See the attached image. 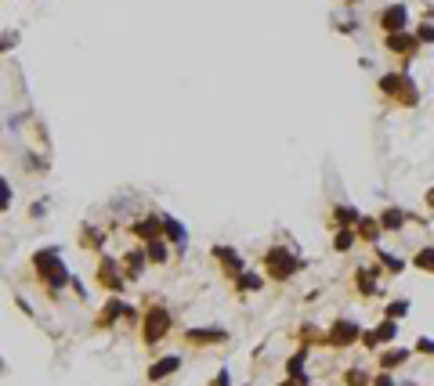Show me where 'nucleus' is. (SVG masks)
<instances>
[{"mask_svg": "<svg viewBox=\"0 0 434 386\" xmlns=\"http://www.w3.org/2000/svg\"><path fill=\"white\" fill-rule=\"evenodd\" d=\"M29 271H33V278H36V285L44 289V296H47V300H58L62 292L69 289V282H72V271L65 267L62 249H58V246H44V249H36V253L29 256Z\"/></svg>", "mask_w": 434, "mask_h": 386, "instance_id": "1", "label": "nucleus"}, {"mask_svg": "<svg viewBox=\"0 0 434 386\" xmlns=\"http://www.w3.org/2000/svg\"><path fill=\"white\" fill-rule=\"evenodd\" d=\"M261 271H264V278L268 282H275V285H286V282H294L297 274L304 271V256L297 249H289L286 242H275V246H268L264 256H261Z\"/></svg>", "mask_w": 434, "mask_h": 386, "instance_id": "2", "label": "nucleus"}, {"mask_svg": "<svg viewBox=\"0 0 434 386\" xmlns=\"http://www.w3.org/2000/svg\"><path fill=\"white\" fill-rule=\"evenodd\" d=\"M376 90L398 108H416L420 105V87H416L409 69H391V72H384V76H376Z\"/></svg>", "mask_w": 434, "mask_h": 386, "instance_id": "3", "label": "nucleus"}, {"mask_svg": "<svg viewBox=\"0 0 434 386\" xmlns=\"http://www.w3.org/2000/svg\"><path fill=\"white\" fill-rule=\"evenodd\" d=\"M141 343L149 346H159L163 339L170 336V328H174V314H170V307L163 303V300H149L145 303V310H141Z\"/></svg>", "mask_w": 434, "mask_h": 386, "instance_id": "4", "label": "nucleus"}, {"mask_svg": "<svg viewBox=\"0 0 434 386\" xmlns=\"http://www.w3.org/2000/svg\"><path fill=\"white\" fill-rule=\"evenodd\" d=\"M116 325H141V314H138V307L134 303H127L123 296H108L102 300V310L95 314V328L98 333H108V328H116Z\"/></svg>", "mask_w": 434, "mask_h": 386, "instance_id": "5", "label": "nucleus"}, {"mask_svg": "<svg viewBox=\"0 0 434 386\" xmlns=\"http://www.w3.org/2000/svg\"><path fill=\"white\" fill-rule=\"evenodd\" d=\"M95 282L102 292H108V296H123L127 292V274H123V264H120V256H95Z\"/></svg>", "mask_w": 434, "mask_h": 386, "instance_id": "6", "label": "nucleus"}, {"mask_svg": "<svg viewBox=\"0 0 434 386\" xmlns=\"http://www.w3.org/2000/svg\"><path fill=\"white\" fill-rule=\"evenodd\" d=\"M384 267H380L376 260L373 264H362L351 271V289L358 292L362 300H373V296H384Z\"/></svg>", "mask_w": 434, "mask_h": 386, "instance_id": "7", "label": "nucleus"}, {"mask_svg": "<svg viewBox=\"0 0 434 386\" xmlns=\"http://www.w3.org/2000/svg\"><path fill=\"white\" fill-rule=\"evenodd\" d=\"M355 343H362V325L355 318H333V325L322 336V346H333V351H348Z\"/></svg>", "mask_w": 434, "mask_h": 386, "instance_id": "8", "label": "nucleus"}, {"mask_svg": "<svg viewBox=\"0 0 434 386\" xmlns=\"http://www.w3.org/2000/svg\"><path fill=\"white\" fill-rule=\"evenodd\" d=\"M210 260L217 264V271H221L228 282H232V278H239V274L246 271V256H243L239 249H235V246H228V242L210 246Z\"/></svg>", "mask_w": 434, "mask_h": 386, "instance_id": "9", "label": "nucleus"}, {"mask_svg": "<svg viewBox=\"0 0 434 386\" xmlns=\"http://www.w3.org/2000/svg\"><path fill=\"white\" fill-rule=\"evenodd\" d=\"M380 44H384V51L391 54V58H402V69H409V62L420 54V40L412 36V29H405V33H387Z\"/></svg>", "mask_w": 434, "mask_h": 386, "instance_id": "10", "label": "nucleus"}, {"mask_svg": "<svg viewBox=\"0 0 434 386\" xmlns=\"http://www.w3.org/2000/svg\"><path fill=\"white\" fill-rule=\"evenodd\" d=\"M181 343H185V346H195V351H210V346L228 343V328H221V325H199V328H185V333H181Z\"/></svg>", "mask_w": 434, "mask_h": 386, "instance_id": "11", "label": "nucleus"}, {"mask_svg": "<svg viewBox=\"0 0 434 386\" xmlns=\"http://www.w3.org/2000/svg\"><path fill=\"white\" fill-rule=\"evenodd\" d=\"M376 26H380V33H405L409 29V8L405 4H384L376 11Z\"/></svg>", "mask_w": 434, "mask_h": 386, "instance_id": "12", "label": "nucleus"}, {"mask_svg": "<svg viewBox=\"0 0 434 386\" xmlns=\"http://www.w3.org/2000/svg\"><path fill=\"white\" fill-rule=\"evenodd\" d=\"M127 235L134 238V242H152V238H163V224H159V210H149L145 217H138V220H131L127 224Z\"/></svg>", "mask_w": 434, "mask_h": 386, "instance_id": "13", "label": "nucleus"}, {"mask_svg": "<svg viewBox=\"0 0 434 386\" xmlns=\"http://www.w3.org/2000/svg\"><path fill=\"white\" fill-rule=\"evenodd\" d=\"M120 264H123V274H127V282H141L145 278V271H149V256H145V246L134 242V246H127V253L120 256Z\"/></svg>", "mask_w": 434, "mask_h": 386, "instance_id": "14", "label": "nucleus"}, {"mask_svg": "<svg viewBox=\"0 0 434 386\" xmlns=\"http://www.w3.org/2000/svg\"><path fill=\"white\" fill-rule=\"evenodd\" d=\"M376 220H380V228H384V235L391 231V235H398V231H405L412 220H420V213H409V210H402V206H384L376 213Z\"/></svg>", "mask_w": 434, "mask_h": 386, "instance_id": "15", "label": "nucleus"}, {"mask_svg": "<svg viewBox=\"0 0 434 386\" xmlns=\"http://www.w3.org/2000/svg\"><path fill=\"white\" fill-rule=\"evenodd\" d=\"M174 372H181V354H163V358H156L149 369H145V379H149L152 386H159L163 379H170Z\"/></svg>", "mask_w": 434, "mask_h": 386, "instance_id": "16", "label": "nucleus"}, {"mask_svg": "<svg viewBox=\"0 0 434 386\" xmlns=\"http://www.w3.org/2000/svg\"><path fill=\"white\" fill-rule=\"evenodd\" d=\"M159 224H163V238L174 246V249H185L188 246V228L181 224V220L174 217V213H167V210H159Z\"/></svg>", "mask_w": 434, "mask_h": 386, "instance_id": "17", "label": "nucleus"}, {"mask_svg": "<svg viewBox=\"0 0 434 386\" xmlns=\"http://www.w3.org/2000/svg\"><path fill=\"white\" fill-rule=\"evenodd\" d=\"M105 242H108V235H105L98 224H80V231H77V246H80V249L102 256V253H105Z\"/></svg>", "mask_w": 434, "mask_h": 386, "instance_id": "18", "label": "nucleus"}, {"mask_svg": "<svg viewBox=\"0 0 434 386\" xmlns=\"http://www.w3.org/2000/svg\"><path fill=\"white\" fill-rule=\"evenodd\" d=\"M355 235H358V242L362 246H380V238H384V228H380V220H376V213H362V220L355 224Z\"/></svg>", "mask_w": 434, "mask_h": 386, "instance_id": "19", "label": "nucleus"}, {"mask_svg": "<svg viewBox=\"0 0 434 386\" xmlns=\"http://www.w3.org/2000/svg\"><path fill=\"white\" fill-rule=\"evenodd\" d=\"M264 282H268V278H264L261 271H250V267H246L239 278H232V292H235V296H253V292L264 289Z\"/></svg>", "mask_w": 434, "mask_h": 386, "instance_id": "20", "label": "nucleus"}, {"mask_svg": "<svg viewBox=\"0 0 434 386\" xmlns=\"http://www.w3.org/2000/svg\"><path fill=\"white\" fill-rule=\"evenodd\" d=\"M307 346H300V351H294L286 358V379H297L300 386H312V379H307Z\"/></svg>", "mask_w": 434, "mask_h": 386, "instance_id": "21", "label": "nucleus"}, {"mask_svg": "<svg viewBox=\"0 0 434 386\" xmlns=\"http://www.w3.org/2000/svg\"><path fill=\"white\" fill-rule=\"evenodd\" d=\"M409 361V351L405 346H380L376 351V364H380V372H394V369H402V364Z\"/></svg>", "mask_w": 434, "mask_h": 386, "instance_id": "22", "label": "nucleus"}, {"mask_svg": "<svg viewBox=\"0 0 434 386\" xmlns=\"http://www.w3.org/2000/svg\"><path fill=\"white\" fill-rule=\"evenodd\" d=\"M358 220H362V210L351 206V202H333L330 206V224L333 228H355Z\"/></svg>", "mask_w": 434, "mask_h": 386, "instance_id": "23", "label": "nucleus"}, {"mask_svg": "<svg viewBox=\"0 0 434 386\" xmlns=\"http://www.w3.org/2000/svg\"><path fill=\"white\" fill-rule=\"evenodd\" d=\"M373 253H376V264L384 267V274H391V278H398V274H405V267H409V264H405L398 253H391V249H384V246H376Z\"/></svg>", "mask_w": 434, "mask_h": 386, "instance_id": "24", "label": "nucleus"}, {"mask_svg": "<svg viewBox=\"0 0 434 386\" xmlns=\"http://www.w3.org/2000/svg\"><path fill=\"white\" fill-rule=\"evenodd\" d=\"M145 256H149L152 267L170 264V242H167V238H152V242H145Z\"/></svg>", "mask_w": 434, "mask_h": 386, "instance_id": "25", "label": "nucleus"}, {"mask_svg": "<svg viewBox=\"0 0 434 386\" xmlns=\"http://www.w3.org/2000/svg\"><path fill=\"white\" fill-rule=\"evenodd\" d=\"M358 246L355 228H333V253H351Z\"/></svg>", "mask_w": 434, "mask_h": 386, "instance_id": "26", "label": "nucleus"}, {"mask_svg": "<svg viewBox=\"0 0 434 386\" xmlns=\"http://www.w3.org/2000/svg\"><path fill=\"white\" fill-rule=\"evenodd\" d=\"M416 271H424V274H434V246H420L412 253V260H409Z\"/></svg>", "mask_w": 434, "mask_h": 386, "instance_id": "27", "label": "nucleus"}, {"mask_svg": "<svg viewBox=\"0 0 434 386\" xmlns=\"http://www.w3.org/2000/svg\"><path fill=\"white\" fill-rule=\"evenodd\" d=\"M340 383H344V386H369V383H373V376H369L366 369H362V364H355V369H348V372L340 376Z\"/></svg>", "mask_w": 434, "mask_h": 386, "instance_id": "28", "label": "nucleus"}, {"mask_svg": "<svg viewBox=\"0 0 434 386\" xmlns=\"http://www.w3.org/2000/svg\"><path fill=\"white\" fill-rule=\"evenodd\" d=\"M373 333H376V339H380V346H391V343H394V336H398V321H391V318H384V321H380V325L373 328Z\"/></svg>", "mask_w": 434, "mask_h": 386, "instance_id": "29", "label": "nucleus"}, {"mask_svg": "<svg viewBox=\"0 0 434 386\" xmlns=\"http://www.w3.org/2000/svg\"><path fill=\"white\" fill-rule=\"evenodd\" d=\"M412 36L420 40V47H434V22H431V18H420L416 29H412Z\"/></svg>", "mask_w": 434, "mask_h": 386, "instance_id": "30", "label": "nucleus"}, {"mask_svg": "<svg viewBox=\"0 0 434 386\" xmlns=\"http://www.w3.org/2000/svg\"><path fill=\"white\" fill-rule=\"evenodd\" d=\"M322 336H326V333H319V325H312V321H307V325H300V333H297V343H300V346H307V351H312V343H322Z\"/></svg>", "mask_w": 434, "mask_h": 386, "instance_id": "31", "label": "nucleus"}, {"mask_svg": "<svg viewBox=\"0 0 434 386\" xmlns=\"http://www.w3.org/2000/svg\"><path fill=\"white\" fill-rule=\"evenodd\" d=\"M405 314H409V300H391V303H384V318L402 321Z\"/></svg>", "mask_w": 434, "mask_h": 386, "instance_id": "32", "label": "nucleus"}, {"mask_svg": "<svg viewBox=\"0 0 434 386\" xmlns=\"http://www.w3.org/2000/svg\"><path fill=\"white\" fill-rule=\"evenodd\" d=\"M11 202H15V188L8 185V177L0 174V213H8V210H11Z\"/></svg>", "mask_w": 434, "mask_h": 386, "instance_id": "33", "label": "nucleus"}, {"mask_svg": "<svg viewBox=\"0 0 434 386\" xmlns=\"http://www.w3.org/2000/svg\"><path fill=\"white\" fill-rule=\"evenodd\" d=\"M412 351H416V354H424V358H431V361H434V339H431V336H420V339H416V346H412Z\"/></svg>", "mask_w": 434, "mask_h": 386, "instance_id": "34", "label": "nucleus"}, {"mask_svg": "<svg viewBox=\"0 0 434 386\" xmlns=\"http://www.w3.org/2000/svg\"><path fill=\"white\" fill-rule=\"evenodd\" d=\"M26 167H29L33 174H47V159H40L36 152H29V156H26Z\"/></svg>", "mask_w": 434, "mask_h": 386, "instance_id": "35", "label": "nucleus"}, {"mask_svg": "<svg viewBox=\"0 0 434 386\" xmlns=\"http://www.w3.org/2000/svg\"><path fill=\"white\" fill-rule=\"evenodd\" d=\"M362 346H366V351H380V339H376L373 328H362Z\"/></svg>", "mask_w": 434, "mask_h": 386, "instance_id": "36", "label": "nucleus"}, {"mask_svg": "<svg viewBox=\"0 0 434 386\" xmlns=\"http://www.w3.org/2000/svg\"><path fill=\"white\" fill-rule=\"evenodd\" d=\"M207 386H232V376H228V369H217V376H214Z\"/></svg>", "mask_w": 434, "mask_h": 386, "instance_id": "37", "label": "nucleus"}, {"mask_svg": "<svg viewBox=\"0 0 434 386\" xmlns=\"http://www.w3.org/2000/svg\"><path fill=\"white\" fill-rule=\"evenodd\" d=\"M369 386H398V383H394V372H380V376H373Z\"/></svg>", "mask_w": 434, "mask_h": 386, "instance_id": "38", "label": "nucleus"}, {"mask_svg": "<svg viewBox=\"0 0 434 386\" xmlns=\"http://www.w3.org/2000/svg\"><path fill=\"white\" fill-rule=\"evenodd\" d=\"M47 213V199L44 202H33V206H29V220H40Z\"/></svg>", "mask_w": 434, "mask_h": 386, "instance_id": "39", "label": "nucleus"}, {"mask_svg": "<svg viewBox=\"0 0 434 386\" xmlns=\"http://www.w3.org/2000/svg\"><path fill=\"white\" fill-rule=\"evenodd\" d=\"M69 289L77 292V300H87V289H83V282L77 278V274H72V282H69Z\"/></svg>", "mask_w": 434, "mask_h": 386, "instance_id": "40", "label": "nucleus"}, {"mask_svg": "<svg viewBox=\"0 0 434 386\" xmlns=\"http://www.w3.org/2000/svg\"><path fill=\"white\" fill-rule=\"evenodd\" d=\"M15 307H18V310H22V314H26V318H36V310H33V307H29V303H26L22 296H15Z\"/></svg>", "mask_w": 434, "mask_h": 386, "instance_id": "41", "label": "nucleus"}, {"mask_svg": "<svg viewBox=\"0 0 434 386\" xmlns=\"http://www.w3.org/2000/svg\"><path fill=\"white\" fill-rule=\"evenodd\" d=\"M424 206H427V210H434V185H431V188H427V195H424Z\"/></svg>", "mask_w": 434, "mask_h": 386, "instance_id": "42", "label": "nucleus"}, {"mask_svg": "<svg viewBox=\"0 0 434 386\" xmlns=\"http://www.w3.org/2000/svg\"><path fill=\"white\" fill-rule=\"evenodd\" d=\"M275 386H300L297 379H282V383H275Z\"/></svg>", "mask_w": 434, "mask_h": 386, "instance_id": "43", "label": "nucleus"}, {"mask_svg": "<svg viewBox=\"0 0 434 386\" xmlns=\"http://www.w3.org/2000/svg\"><path fill=\"white\" fill-rule=\"evenodd\" d=\"M424 18H431V22H434V8H427V15Z\"/></svg>", "mask_w": 434, "mask_h": 386, "instance_id": "44", "label": "nucleus"}, {"mask_svg": "<svg viewBox=\"0 0 434 386\" xmlns=\"http://www.w3.org/2000/svg\"><path fill=\"white\" fill-rule=\"evenodd\" d=\"M4 372H8V364H4V361H0V376H4Z\"/></svg>", "mask_w": 434, "mask_h": 386, "instance_id": "45", "label": "nucleus"}, {"mask_svg": "<svg viewBox=\"0 0 434 386\" xmlns=\"http://www.w3.org/2000/svg\"><path fill=\"white\" fill-rule=\"evenodd\" d=\"M402 386H416V383H402Z\"/></svg>", "mask_w": 434, "mask_h": 386, "instance_id": "46", "label": "nucleus"}, {"mask_svg": "<svg viewBox=\"0 0 434 386\" xmlns=\"http://www.w3.org/2000/svg\"><path fill=\"white\" fill-rule=\"evenodd\" d=\"M0 131H4V126H0Z\"/></svg>", "mask_w": 434, "mask_h": 386, "instance_id": "47", "label": "nucleus"}, {"mask_svg": "<svg viewBox=\"0 0 434 386\" xmlns=\"http://www.w3.org/2000/svg\"><path fill=\"white\" fill-rule=\"evenodd\" d=\"M159 386H163V383H159Z\"/></svg>", "mask_w": 434, "mask_h": 386, "instance_id": "48", "label": "nucleus"}]
</instances>
